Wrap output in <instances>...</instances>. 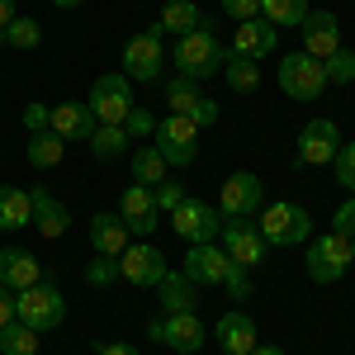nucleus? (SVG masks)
<instances>
[{
  "mask_svg": "<svg viewBox=\"0 0 355 355\" xmlns=\"http://www.w3.org/2000/svg\"><path fill=\"white\" fill-rule=\"evenodd\" d=\"M223 62H227V48H223V38L209 28V19L185 33V38H175V67H180V76H190V81H209V76H218Z\"/></svg>",
  "mask_w": 355,
  "mask_h": 355,
  "instance_id": "nucleus-1",
  "label": "nucleus"
},
{
  "mask_svg": "<svg viewBox=\"0 0 355 355\" xmlns=\"http://www.w3.org/2000/svg\"><path fill=\"white\" fill-rule=\"evenodd\" d=\"M15 318L33 331H53L62 318H67V299L53 279H38L33 289H19L15 294Z\"/></svg>",
  "mask_w": 355,
  "mask_h": 355,
  "instance_id": "nucleus-2",
  "label": "nucleus"
},
{
  "mask_svg": "<svg viewBox=\"0 0 355 355\" xmlns=\"http://www.w3.org/2000/svg\"><path fill=\"white\" fill-rule=\"evenodd\" d=\"M256 227H261V237H266L270 246H303L308 237H313L308 209H303V204H289V199L270 204V209L256 218Z\"/></svg>",
  "mask_w": 355,
  "mask_h": 355,
  "instance_id": "nucleus-3",
  "label": "nucleus"
},
{
  "mask_svg": "<svg viewBox=\"0 0 355 355\" xmlns=\"http://www.w3.org/2000/svg\"><path fill=\"white\" fill-rule=\"evenodd\" d=\"M279 90L289 95V100H303V105H313L322 90H327V71H322V62L308 53H289L279 62Z\"/></svg>",
  "mask_w": 355,
  "mask_h": 355,
  "instance_id": "nucleus-4",
  "label": "nucleus"
},
{
  "mask_svg": "<svg viewBox=\"0 0 355 355\" xmlns=\"http://www.w3.org/2000/svg\"><path fill=\"white\" fill-rule=\"evenodd\" d=\"M308 279H318V284H336L341 275L355 266V251H351V237H336V232H327V237H318V242L308 246Z\"/></svg>",
  "mask_w": 355,
  "mask_h": 355,
  "instance_id": "nucleus-5",
  "label": "nucleus"
},
{
  "mask_svg": "<svg viewBox=\"0 0 355 355\" xmlns=\"http://www.w3.org/2000/svg\"><path fill=\"white\" fill-rule=\"evenodd\" d=\"M157 152L166 157V166H190L194 157H199V128H194L185 114H166V119H157Z\"/></svg>",
  "mask_w": 355,
  "mask_h": 355,
  "instance_id": "nucleus-6",
  "label": "nucleus"
},
{
  "mask_svg": "<svg viewBox=\"0 0 355 355\" xmlns=\"http://www.w3.org/2000/svg\"><path fill=\"white\" fill-rule=\"evenodd\" d=\"M90 114H95V123H123L128 110H133V81L123 76V71H110V76H100V81L90 85Z\"/></svg>",
  "mask_w": 355,
  "mask_h": 355,
  "instance_id": "nucleus-7",
  "label": "nucleus"
},
{
  "mask_svg": "<svg viewBox=\"0 0 355 355\" xmlns=\"http://www.w3.org/2000/svg\"><path fill=\"white\" fill-rule=\"evenodd\" d=\"M147 336L162 341V346H171L175 355H194L209 341V327L199 322V313H166V318H157V322L147 327Z\"/></svg>",
  "mask_w": 355,
  "mask_h": 355,
  "instance_id": "nucleus-8",
  "label": "nucleus"
},
{
  "mask_svg": "<svg viewBox=\"0 0 355 355\" xmlns=\"http://www.w3.org/2000/svg\"><path fill=\"white\" fill-rule=\"evenodd\" d=\"M218 237H223V251H227V261H232V266L256 270V266L266 261V237H261L256 218H223Z\"/></svg>",
  "mask_w": 355,
  "mask_h": 355,
  "instance_id": "nucleus-9",
  "label": "nucleus"
},
{
  "mask_svg": "<svg viewBox=\"0 0 355 355\" xmlns=\"http://www.w3.org/2000/svg\"><path fill=\"white\" fill-rule=\"evenodd\" d=\"M171 227H175L180 242L199 246V242H214V237L223 232V214L214 209V204H204V199H185V204L171 214Z\"/></svg>",
  "mask_w": 355,
  "mask_h": 355,
  "instance_id": "nucleus-10",
  "label": "nucleus"
},
{
  "mask_svg": "<svg viewBox=\"0 0 355 355\" xmlns=\"http://www.w3.org/2000/svg\"><path fill=\"white\" fill-rule=\"evenodd\" d=\"M119 279L133 284V289H157L166 279V256L152 242H128V251L119 256Z\"/></svg>",
  "mask_w": 355,
  "mask_h": 355,
  "instance_id": "nucleus-11",
  "label": "nucleus"
},
{
  "mask_svg": "<svg viewBox=\"0 0 355 355\" xmlns=\"http://www.w3.org/2000/svg\"><path fill=\"white\" fill-rule=\"evenodd\" d=\"M166 67V53H162V33L152 28V33H137V38H128L123 43V76L128 81H157Z\"/></svg>",
  "mask_w": 355,
  "mask_h": 355,
  "instance_id": "nucleus-12",
  "label": "nucleus"
},
{
  "mask_svg": "<svg viewBox=\"0 0 355 355\" xmlns=\"http://www.w3.org/2000/svg\"><path fill=\"white\" fill-rule=\"evenodd\" d=\"M336 152H341V128H336L331 119H313V123H303L299 152H294V162H299V166H327Z\"/></svg>",
  "mask_w": 355,
  "mask_h": 355,
  "instance_id": "nucleus-13",
  "label": "nucleus"
},
{
  "mask_svg": "<svg viewBox=\"0 0 355 355\" xmlns=\"http://www.w3.org/2000/svg\"><path fill=\"white\" fill-rule=\"evenodd\" d=\"M119 218H123V227H128L133 237H152V232H157V223H162L157 194L147 190V185H128L123 199H119Z\"/></svg>",
  "mask_w": 355,
  "mask_h": 355,
  "instance_id": "nucleus-14",
  "label": "nucleus"
},
{
  "mask_svg": "<svg viewBox=\"0 0 355 355\" xmlns=\"http://www.w3.org/2000/svg\"><path fill=\"white\" fill-rule=\"evenodd\" d=\"M299 33H303L299 53L318 57V62H327V57L341 48V24H336V15H327V10H308L303 24H299Z\"/></svg>",
  "mask_w": 355,
  "mask_h": 355,
  "instance_id": "nucleus-15",
  "label": "nucleus"
},
{
  "mask_svg": "<svg viewBox=\"0 0 355 355\" xmlns=\"http://www.w3.org/2000/svg\"><path fill=\"white\" fill-rule=\"evenodd\" d=\"M223 218H256L261 214V180L251 171H237L223 180Z\"/></svg>",
  "mask_w": 355,
  "mask_h": 355,
  "instance_id": "nucleus-16",
  "label": "nucleus"
},
{
  "mask_svg": "<svg viewBox=\"0 0 355 355\" xmlns=\"http://www.w3.org/2000/svg\"><path fill=\"white\" fill-rule=\"evenodd\" d=\"M209 336H214L227 355H251L261 346V331H256V322H251L246 313H223L218 322L209 327Z\"/></svg>",
  "mask_w": 355,
  "mask_h": 355,
  "instance_id": "nucleus-17",
  "label": "nucleus"
},
{
  "mask_svg": "<svg viewBox=\"0 0 355 355\" xmlns=\"http://www.w3.org/2000/svg\"><path fill=\"white\" fill-rule=\"evenodd\" d=\"M227 251L214 242H199L190 246V256H185V266H180V275L190 279V284H223V275H227Z\"/></svg>",
  "mask_w": 355,
  "mask_h": 355,
  "instance_id": "nucleus-18",
  "label": "nucleus"
},
{
  "mask_svg": "<svg viewBox=\"0 0 355 355\" xmlns=\"http://www.w3.org/2000/svg\"><path fill=\"white\" fill-rule=\"evenodd\" d=\"M48 128H53L62 142H90V133H95L100 123H95V114H90L85 100H67V105H53Z\"/></svg>",
  "mask_w": 355,
  "mask_h": 355,
  "instance_id": "nucleus-19",
  "label": "nucleus"
},
{
  "mask_svg": "<svg viewBox=\"0 0 355 355\" xmlns=\"http://www.w3.org/2000/svg\"><path fill=\"white\" fill-rule=\"evenodd\" d=\"M43 279V266H38V256L33 251H19V246H0V284L10 289V294H19V289H33Z\"/></svg>",
  "mask_w": 355,
  "mask_h": 355,
  "instance_id": "nucleus-20",
  "label": "nucleus"
},
{
  "mask_svg": "<svg viewBox=\"0 0 355 355\" xmlns=\"http://www.w3.org/2000/svg\"><path fill=\"white\" fill-rule=\"evenodd\" d=\"M275 43H279V28L270 19H242V24L232 28V43H227V53H242V57H266L275 53Z\"/></svg>",
  "mask_w": 355,
  "mask_h": 355,
  "instance_id": "nucleus-21",
  "label": "nucleus"
},
{
  "mask_svg": "<svg viewBox=\"0 0 355 355\" xmlns=\"http://www.w3.org/2000/svg\"><path fill=\"white\" fill-rule=\"evenodd\" d=\"M128 227L119 214H95L90 218V246H95V256H123L128 251Z\"/></svg>",
  "mask_w": 355,
  "mask_h": 355,
  "instance_id": "nucleus-22",
  "label": "nucleus"
},
{
  "mask_svg": "<svg viewBox=\"0 0 355 355\" xmlns=\"http://www.w3.org/2000/svg\"><path fill=\"white\" fill-rule=\"evenodd\" d=\"M28 194H33V223H38V237L57 242V237L71 227V214H67V204H57V199L43 190V185H38V190H28Z\"/></svg>",
  "mask_w": 355,
  "mask_h": 355,
  "instance_id": "nucleus-23",
  "label": "nucleus"
},
{
  "mask_svg": "<svg viewBox=\"0 0 355 355\" xmlns=\"http://www.w3.org/2000/svg\"><path fill=\"white\" fill-rule=\"evenodd\" d=\"M28 223H33V194L0 185V232H19Z\"/></svg>",
  "mask_w": 355,
  "mask_h": 355,
  "instance_id": "nucleus-24",
  "label": "nucleus"
},
{
  "mask_svg": "<svg viewBox=\"0 0 355 355\" xmlns=\"http://www.w3.org/2000/svg\"><path fill=\"white\" fill-rule=\"evenodd\" d=\"M199 24H204V10H199L194 0H166L162 19H157V33H175V38H185V33H194Z\"/></svg>",
  "mask_w": 355,
  "mask_h": 355,
  "instance_id": "nucleus-25",
  "label": "nucleus"
},
{
  "mask_svg": "<svg viewBox=\"0 0 355 355\" xmlns=\"http://www.w3.org/2000/svg\"><path fill=\"white\" fill-rule=\"evenodd\" d=\"M157 299H162L166 313H194L199 308V294H194V284L180 270H166V279L157 284Z\"/></svg>",
  "mask_w": 355,
  "mask_h": 355,
  "instance_id": "nucleus-26",
  "label": "nucleus"
},
{
  "mask_svg": "<svg viewBox=\"0 0 355 355\" xmlns=\"http://www.w3.org/2000/svg\"><path fill=\"white\" fill-rule=\"evenodd\" d=\"M28 166L33 171H53V166H62V157H67V142L53 133V128H43V133H28Z\"/></svg>",
  "mask_w": 355,
  "mask_h": 355,
  "instance_id": "nucleus-27",
  "label": "nucleus"
},
{
  "mask_svg": "<svg viewBox=\"0 0 355 355\" xmlns=\"http://www.w3.org/2000/svg\"><path fill=\"white\" fill-rule=\"evenodd\" d=\"M223 76H227V90H237V95H251V90L261 85V67H256V57L227 53V62H223Z\"/></svg>",
  "mask_w": 355,
  "mask_h": 355,
  "instance_id": "nucleus-28",
  "label": "nucleus"
},
{
  "mask_svg": "<svg viewBox=\"0 0 355 355\" xmlns=\"http://www.w3.org/2000/svg\"><path fill=\"white\" fill-rule=\"evenodd\" d=\"M166 180V157L152 147V142H142L133 152V185H147V190H157Z\"/></svg>",
  "mask_w": 355,
  "mask_h": 355,
  "instance_id": "nucleus-29",
  "label": "nucleus"
},
{
  "mask_svg": "<svg viewBox=\"0 0 355 355\" xmlns=\"http://www.w3.org/2000/svg\"><path fill=\"white\" fill-rule=\"evenodd\" d=\"M128 142H133V137H128L123 123H100V128L90 133V152H95L100 162H114V157H123V152H128Z\"/></svg>",
  "mask_w": 355,
  "mask_h": 355,
  "instance_id": "nucleus-30",
  "label": "nucleus"
},
{
  "mask_svg": "<svg viewBox=\"0 0 355 355\" xmlns=\"http://www.w3.org/2000/svg\"><path fill=\"white\" fill-rule=\"evenodd\" d=\"M261 15L275 28H299L303 15H308V0H261Z\"/></svg>",
  "mask_w": 355,
  "mask_h": 355,
  "instance_id": "nucleus-31",
  "label": "nucleus"
},
{
  "mask_svg": "<svg viewBox=\"0 0 355 355\" xmlns=\"http://www.w3.org/2000/svg\"><path fill=\"white\" fill-rule=\"evenodd\" d=\"M199 81H190V76H175V81H166V105H171V114H185L190 119L194 105H199Z\"/></svg>",
  "mask_w": 355,
  "mask_h": 355,
  "instance_id": "nucleus-32",
  "label": "nucleus"
},
{
  "mask_svg": "<svg viewBox=\"0 0 355 355\" xmlns=\"http://www.w3.org/2000/svg\"><path fill=\"white\" fill-rule=\"evenodd\" d=\"M0 355H38V331L24 322L0 327Z\"/></svg>",
  "mask_w": 355,
  "mask_h": 355,
  "instance_id": "nucleus-33",
  "label": "nucleus"
},
{
  "mask_svg": "<svg viewBox=\"0 0 355 355\" xmlns=\"http://www.w3.org/2000/svg\"><path fill=\"white\" fill-rule=\"evenodd\" d=\"M0 43H10V48H38V43H43V24H38V19H24V15H15L10 28L0 33Z\"/></svg>",
  "mask_w": 355,
  "mask_h": 355,
  "instance_id": "nucleus-34",
  "label": "nucleus"
},
{
  "mask_svg": "<svg viewBox=\"0 0 355 355\" xmlns=\"http://www.w3.org/2000/svg\"><path fill=\"white\" fill-rule=\"evenodd\" d=\"M322 71H327V85H351L355 81V53L351 48H336V53L322 62Z\"/></svg>",
  "mask_w": 355,
  "mask_h": 355,
  "instance_id": "nucleus-35",
  "label": "nucleus"
},
{
  "mask_svg": "<svg viewBox=\"0 0 355 355\" xmlns=\"http://www.w3.org/2000/svg\"><path fill=\"white\" fill-rule=\"evenodd\" d=\"M123 128H128V137H152L157 133V119H152V110H142V105H133V110H128V119H123Z\"/></svg>",
  "mask_w": 355,
  "mask_h": 355,
  "instance_id": "nucleus-36",
  "label": "nucleus"
},
{
  "mask_svg": "<svg viewBox=\"0 0 355 355\" xmlns=\"http://www.w3.org/2000/svg\"><path fill=\"white\" fill-rule=\"evenodd\" d=\"M331 166H336V180H341V185L355 194V142H346V147L331 157Z\"/></svg>",
  "mask_w": 355,
  "mask_h": 355,
  "instance_id": "nucleus-37",
  "label": "nucleus"
},
{
  "mask_svg": "<svg viewBox=\"0 0 355 355\" xmlns=\"http://www.w3.org/2000/svg\"><path fill=\"white\" fill-rule=\"evenodd\" d=\"M114 275H119V256H95V261H90V270H85V284H95V289H100V284H110Z\"/></svg>",
  "mask_w": 355,
  "mask_h": 355,
  "instance_id": "nucleus-38",
  "label": "nucleus"
},
{
  "mask_svg": "<svg viewBox=\"0 0 355 355\" xmlns=\"http://www.w3.org/2000/svg\"><path fill=\"white\" fill-rule=\"evenodd\" d=\"M152 194H157V209H162V214H175V209L185 204V190H180L175 180H162V185H157Z\"/></svg>",
  "mask_w": 355,
  "mask_h": 355,
  "instance_id": "nucleus-39",
  "label": "nucleus"
},
{
  "mask_svg": "<svg viewBox=\"0 0 355 355\" xmlns=\"http://www.w3.org/2000/svg\"><path fill=\"white\" fill-rule=\"evenodd\" d=\"M223 284H227V294H232L237 303H242V299H251V279H246V270H242V266H227Z\"/></svg>",
  "mask_w": 355,
  "mask_h": 355,
  "instance_id": "nucleus-40",
  "label": "nucleus"
},
{
  "mask_svg": "<svg viewBox=\"0 0 355 355\" xmlns=\"http://www.w3.org/2000/svg\"><path fill=\"white\" fill-rule=\"evenodd\" d=\"M331 232H336V237H355V199H346V204L331 214Z\"/></svg>",
  "mask_w": 355,
  "mask_h": 355,
  "instance_id": "nucleus-41",
  "label": "nucleus"
},
{
  "mask_svg": "<svg viewBox=\"0 0 355 355\" xmlns=\"http://www.w3.org/2000/svg\"><path fill=\"white\" fill-rule=\"evenodd\" d=\"M190 123H194V128H214V123H218V100H209V95H199V105H194Z\"/></svg>",
  "mask_w": 355,
  "mask_h": 355,
  "instance_id": "nucleus-42",
  "label": "nucleus"
},
{
  "mask_svg": "<svg viewBox=\"0 0 355 355\" xmlns=\"http://www.w3.org/2000/svg\"><path fill=\"white\" fill-rule=\"evenodd\" d=\"M48 119H53V105H28V110H24V128H28V133H43Z\"/></svg>",
  "mask_w": 355,
  "mask_h": 355,
  "instance_id": "nucleus-43",
  "label": "nucleus"
},
{
  "mask_svg": "<svg viewBox=\"0 0 355 355\" xmlns=\"http://www.w3.org/2000/svg\"><path fill=\"white\" fill-rule=\"evenodd\" d=\"M223 10L242 24V19H256V15H261V0H223Z\"/></svg>",
  "mask_w": 355,
  "mask_h": 355,
  "instance_id": "nucleus-44",
  "label": "nucleus"
},
{
  "mask_svg": "<svg viewBox=\"0 0 355 355\" xmlns=\"http://www.w3.org/2000/svg\"><path fill=\"white\" fill-rule=\"evenodd\" d=\"M10 322H19V318H15V294L0 284V327H10Z\"/></svg>",
  "mask_w": 355,
  "mask_h": 355,
  "instance_id": "nucleus-45",
  "label": "nucleus"
},
{
  "mask_svg": "<svg viewBox=\"0 0 355 355\" xmlns=\"http://www.w3.org/2000/svg\"><path fill=\"white\" fill-rule=\"evenodd\" d=\"M100 355H142L137 346H128V341H105L100 346Z\"/></svg>",
  "mask_w": 355,
  "mask_h": 355,
  "instance_id": "nucleus-46",
  "label": "nucleus"
},
{
  "mask_svg": "<svg viewBox=\"0 0 355 355\" xmlns=\"http://www.w3.org/2000/svg\"><path fill=\"white\" fill-rule=\"evenodd\" d=\"M15 15H19V10H15V0H0V33L10 28V19H15Z\"/></svg>",
  "mask_w": 355,
  "mask_h": 355,
  "instance_id": "nucleus-47",
  "label": "nucleus"
},
{
  "mask_svg": "<svg viewBox=\"0 0 355 355\" xmlns=\"http://www.w3.org/2000/svg\"><path fill=\"white\" fill-rule=\"evenodd\" d=\"M251 355H284V351H279V346H256Z\"/></svg>",
  "mask_w": 355,
  "mask_h": 355,
  "instance_id": "nucleus-48",
  "label": "nucleus"
},
{
  "mask_svg": "<svg viewBox=\"0 0 355 355\" xmlns=\"http://www.w3.org/2000/svg\"><path fill=\"white\" fill-rule=\"evenodd\" d=\"M53 5H62V10H76V5H81V0H53Z\"/></svg>",
  "mask_w": 355,
  "mask_h": 355,
  "instance_id": "nucleus-49",
  "label": "nucleus"
},
{
  "mask_svg": "<svg viewBox=\"0 0 355 355\" xmlns=\"http://www.w3.org/2000/svg\"><path fill=\"white\" fill-rule=\"evenodd\" d=\"M351 251H355V237H351Z\"/></svg>",
  "mask_w": 355,
  "mask_h": 355,
  "instance_id": "nucleus-50",
  "label": "nucleus"
},
{
  "mask_svg": "<svg viewBox=\"0 0 355 355\" xmlns=\"http://www.w3.org/2000/svg\"><path fill=\"white\" fill-rule=\"evenodd\" d=\"M223 355H227V351H223Z\"/></svg>",
  "mask_w": 355,
  "mask_h": 355,
  "instance_id": "nucleus-51",
  "label": "nucleus"
}]
</instances>
